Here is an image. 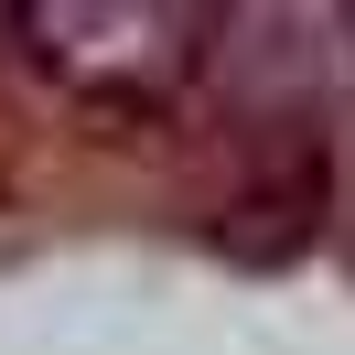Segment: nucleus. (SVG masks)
<instances>
[{
  "instance_id": "nucleus-1",
  "label": "nucleus",
  "mask_w": 355,
  "mask_h": 355,
  "mask_svg": "<svg viewBox=\"0 0 355 355\" xmlns=\"http://www.w3.org/2000/svg\"><path fill=\"white\" fill-rule=\"evenodd\" d=\"M226 11H183V0H22L0 11V54L22 76H44L76 108L162 119L216 76Z\"/></svg>"
}]
</instances>
